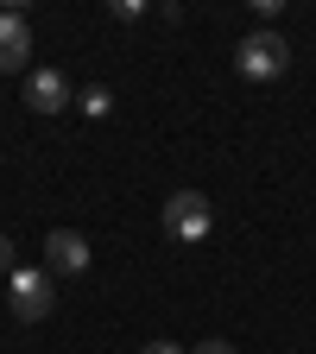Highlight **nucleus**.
Here are the masks:
<instances>
[{
    "label": "nucleus",
    "mask_w": 316,
    "mask_h": 354,
    "mask_svg": "<svg viewBox=\"0 0 316 354\" xmlns=\"http://www.w3.org/2000/svg\"><path fill=\"white\" fill-rule=\"evenodd\" d=\"M190 354H234V342H221V335H209V342H196Z\"/></svg>",
    "instance_id": "1a4fd4ad"
},
{
    "label": "nucleus",
    "mask_w": 316,
    "mask_h": 354,
    "mask_svg": "<svg viewBox=\"0 0 316 354\" xmlns=\"http://www.w3.org/2000/svg\"><path fill=\"white\" fill-rule=\"evenodd\" d=\"M13 272H19V266H13V241L0 234V279H13Z\"/></svg>",
    "instance_id": "9d476101"
},
{
    "label": "nucleus",
    "mask_w": 316,
    "mask_h": 354,
    "mask_svg": "<svg viewBox=\"0 0 316 354\" xmlns=\"http://www.w3.org/2000/svg\"><path fill=\"white\" fill-rule=\"evenodd\" d=\"M26 57H32V26L19 13H0V76L26 70Z\"/></svg>",
    "instance_id": "423d86ee"
},
{
    "label": "nucleus",
    "mask_w": 316,
    "mask_h": 354,
    "mask_svg": "<svg viewBox=\"0 0 316 354\" xmlns=\"http://www.w3.org/2000/svg\"><path fill=\"white\" fill-rule=\"evenodd\" d=\"M140 354H190V348H177V342H146Z\"/></svg>",
    "instance_id": "9b49d317"
},
{
    "label": "nucleus",
    "mask_w": 316,
    "mask_h": 354,
    "mask_svg": "<svg viewBox=\"0 0 316 354\" xmlns=\"http://www.w3.org/2000/svg\"><path fill=\"white\" fill-rule=\"evenodd\" d=\"M114 19H127V26H133V19H146V7H140V0H114Z\"/></svg>",
    "instance_id": "6e6552de"
},
{
    "label": "nucleus",
    "mask_w": 316,
    "mask_h": 354,
    "mask_svg": "<svg viewBox=\"0 0 316 354\" xmlns=\"http://www.w3.org/2000/svg\"><path fill=\"white\" fill-rule=\"evenodd\" d=\"M26 108H32V114H64V108H70V82H64L57 70H32V76H26Z\"/></svg>",
    "instance_id": "39448f33"
},
{
    "label": "nucleus",
    "mask_w": 316,
    "mask_h": 354,
    "mask_svg": "<svg viewBox=\"0 0 316 354\" xmlns=\"http://www.w3.org/2000/svg\"><path fill=\"white\" fill-rule=\"evenodd\" d=\"M51 304H57V279L44 272V266H19V272L7 279L13 323H44V317H51Z\"/></svg>",
    "instance_id": "f03ea898"
},
{
    "label": "nucleus",
    "mask_w": 316,
    "mask_h": 354,
    "mask_svg": "<svg viewBox=\"0 0 316 354\" xmlns=\"http://www.w3.org/2000/svg\"><path fill=\"white\" fill-rule=\"evenodd\" d=\"M209 228H215V203H209L203 190L165 196V234H171V241H203Z\"/></svg>",
    "instance_id": "7ed1b4c3"
},
{
    "label": "nucleus",
    "mask_w": 316,
    "mask_h": 354,
    "mask_svg": "<svg viewBox=\"0 0 316 354\" xmlns=\"http://www.w3.org/2000/svg\"><path fill=\"white\" fill-rule=\"evenodd\" d=\"M234 70H241L247 82H279V76L291 70V44H285L272 26H259V32H247V38L234 44Z\"/></svg>",
    "instance_id": "f257e3e1"
},
{
    "label": "nucleus",
    "mask_w": 316,
    "mask_h": 354,
    "mask_svg": "<svg viewBox=\"0 0 316 354\" xmlns=\"http://www.w3.org/2000/svg\"><path fill=\"white\" fill-rule=\"evenodd\" d=\"M44 272H64V279H76V272H89V241L76 234V228H51L44 234Z\"/></svg>",
    "instance_id": "20e7f679"
},
{
    "label": "nucleus",
    "mask_w": 316,
    "mask_h": 354,
    "mask_svg": "<svg viewBox=\"0 0 316 354\" xmlns=\"http://www.w3.org/2000/svg\"><path fill=\"white\" fill-rule=\"evenodd\" d=\"M76 102H82V114H95V120H102V114L114 108V95H108V88H82Z\"/></svg>",
    "instance_id": "0eeeda50"
}]
</instances>
